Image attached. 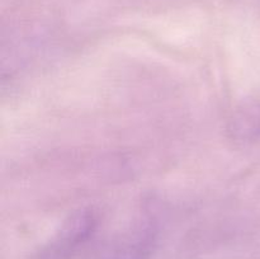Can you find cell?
<instances>
[{
    "label": "cell",
    "instance_id": "2",
    "mask_svg": "<svg viewBox=\"0 0 260 259\" xmlns=\"http://www.w3.org/2000/svg\"><path fill=\"white\" fill-rule=\"evenodd\" d=\"M156 241V231L150 223H142L107 253L104 259H147Z\"/></svg>",
    "mask_w": 260,
    "mask_h": 259
},
{
    "label": "cell",
    "instance_id": "1",
    "mask_svg": "<svg viewBox=\"0 0 260 259\" xmlns=\"http://www.w3.org/2000/svg\"><path fill=\"white\" fill-rule=\"evenodd\" d=\"M98 217L90 208L69 216L57 231L33 253L30 259H71L90 241L96 231Z\"/></svg>",
    "mask_w": 260,
    "mask_h": 259
},
{
    "label": "cell",
    "instance_id": "3",
    "mask_svg": "<svg viewBox=\"0 0 260 259\" xmlns=\"http://www.w3.org/2000/svg\"><path fill=\"white\" fill-rule=\"evenodd\" d=\"M229 132L238 141H253L260 137V102L240 107L229 122Z\"/></svg>",
    "mask_w": 260,
    "mask_h": 259
}]
</instances>
